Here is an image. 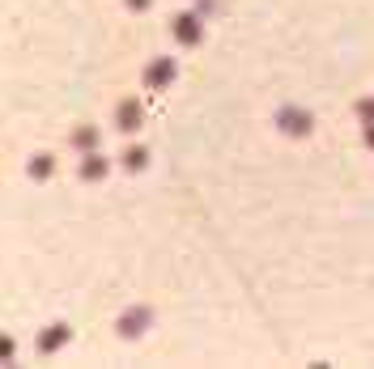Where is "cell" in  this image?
I'll return each instance as SVG.
<instances>
[{"label":"cell","instance_id":"cell-1","mask_svg":"<svg viewBox=\"0 0 374 369\" xmlns=\"http://www.w3.org/2000/svg\"><path fill=\"white\" fill-rule=\"evenodd\" d=\"M175 81V60H166V56H157L149 68H145V85L149 89H162V85H171Z\"/></svg>","mask_w":374,"mask_h":369},{"label":"cell","instance_id":"cell-2","mask_svg":"<svg viewBox=\"0 0 374 369\" xmlns=\"http://www.w3.org/2000/svg\"><path fill=\"white\" fill-rule=\"evenodd\" d=\"M175 38H179V43H187V47H196V43L204 38L200 17H196V13H179V17H175Z\"/></svg>","mask_w":374,"mask_h":369},{"label":"cell","instance_id":"cell-3","mask_svg":"<svg viewBox=\"0 0 374 369\" xmlns=\"http://www.w3.org/2000/svg\"><path fill=\"white\" fill-rule=\"evenodd\" d=\"M141 119H145V115H141V102H136V98H128V102H120V107H115V128H120V132H136Z\"/></svg>","mask_w":374,"mask_h":369},{"label":"cell","instance_id":"cell-4","mask_svg":"<svg viewBox=\"0 0 374 369\" xmlns=\"http://www.w3.org/2000/svg\"><path fill=\"white\" fill-rule=\"evenodd\" d=\"M277 119H281V128H285L289 136H306V132H310V115H306V111H298V107H281V115H277Z\"/></svg>","mask_w":374,"mask_h":369},{"label":"cell","instance_id":"cell-5","mask_svg":"<svg viewBox=\"0 0 374 369\" xmlns=\"http://www.w3.org/2000/svg\"><path fill=\"white\" fill-rule=\"evenodd\" d=\"M60 344H69V327H64V323H56V327H47V331L38 336V348H43V352H56Z\"/></svg>","mask_w":374,"mask_h":369},{"label":"cell","instance_id":"cell-6","mask_svg":"<svg viewBox=\"0 0 374 369\" xmlns=\"http://www.w3.org/2000/svg\"><path fill=\"white\" fill-rule=\"evenodd\" d=\"M102 174H106V157H102L98 149L85 153V157H81V179H102Z\"/></svg>","mask_w":374,"mask_h":369},{"label":"cell","instance_id":"cell-7","mask_svg":"<svg viewBox=\"0 0 374 369\" xmlns=\"http://www.w3.org/2000/svg\"><path fill=\"white\" fill-rule=\"evenodd\" d=\"M30 174H34V179H51V174H56V157H51V153H38L34 162H30Z\"/></svg>","mask_w":374,"mask_h":369},{"label":"cell","instance_id":"cell-8","mask_svg":"<svg viewBox=\"0 0 374 369\" xmlns=\"http://www.w3.org/2000/svg\"><path fill=\"white\" fill-rule=\"evenodd\" d=\"M73 144L85 149V153H94V149H98V132H94V128H77V132H73Z\"/></svg>","mask_w":374,"mask_h":369},{"label":"cell","instance_id":"cell-9","mask_svg":"<svg viewBox=\"0 0 374 369\" xmlns=\"http://www.w3.org/2000/svg\"><path fill=\"white\" fill-rule=\"evenodd\" d=\"M145 162H149V153H145V149H141V144H136V149H128V153H124V166H128V170H141V166H145Z\"/></svg>","mask_w":374,"mask_h":369},{"label":"cell","instance_id":"cell-10","mask_svg":"<svg viewBox=\"0 0 374 369\" xmlns=\"http://www.w3.org/2000/svg\"><path fill=\"white\" fill-rule=\"evenodd\" d=\"M141 323H149V310L128 314V319H124V336H136V327H141Z\"/></svg>","mask_w":374,"mask_h":369},{"label":"cell","instance_id":"cell-11","mask_svg":"<svg viewBox=\"0 0 374 369\" xmlns=\"http://www.w3.org/2000/svg\"><path fill=\"white\" fill-rule=\"evenodd\" d=\"M357 115H361L366 123H374V102H357Z\"/></svg>","mask_w":374,"mask_h":369},{"label":"cell","instance_id":"cell-12","mask_svg":"<svg viewBox=\"0 0 374 369\" xmlns=\"http://www.w3.org/2000/svg\"><path fill=\"white\" fill-rule=\"evenodd\" d=\"M153 0H128V9H149Z\"/></svg>","mask_w":374,"mask_h":369},{"label":"cell","instance_id":"cell-13","mask_svg":"<svg viewBox=\"0 0 374 369\" xmlns=\"http://www.w3.org/2000/svg\"><path fill=\"white\" fill-rule=\"evenodd\" d=\"M366 140H370V149H374V123H366Z\"/></svg>","mask_w":374,"mask_h":369}]
</instances>
